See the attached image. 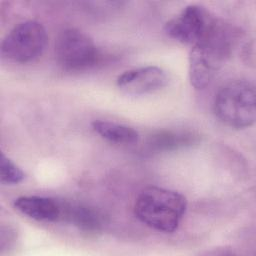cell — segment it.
Segmentation results:
<instances>
[{
	"label": "cell",
	"mask_w": 256,
	"mask_h": 256,
	"mask_svg": "<svg viewBox=\"0 0 256 256\" xmlns=\"http://www.w3.org/2000/svg\"><path fill=\"white\" fill-rule=\"evenodd\" d=\"M187 200L179 192L149 186L137 196L135 216L146 226L164 233H172L186 212Z\"/></svg>",
	"instance_id": "obj_2"
},
{
	"label": "cell",
	"mask_w": 256,
	"mask_h": 256,
	"mask_svg": "<svg viewBox=\"0 0 256 256\" xmlns=\"http://www.w3.org/2000/svg\"><path fill=\"white\" fill-rule=\"evenodd\" d=\"M47 32L44 26L34 20L16 25L1 43L2 56L12 62L28 63L44 52L47 45Z\"/></svg>",
	"instance_id": "obj_4"
},
{
	"label": "cell",
	"mask_w": 256,
	"mask_h": 256,
	"mask_svg": "<svg viewBox=\"0 0 256 256\" xmlns=\"http://www.w3.org/2000/svg\"><path fill=\"white\" fill-rule=\"evenodd\" d=\"M0 178L3 184L14 185L25 178V173L2 152L0 157Z\"/></svg>",
	"instance_id": "obj_12"
},
{
	"label": "cell",
	"mask_w": 256,
	"mask_h": 256,
	"mask_svg": "<svg viewBox=\"0 0 256 256\" xmlns=\"http://www.w3.org/2000/svg\"><path fill=\"white\" fill-rule=\"evenodd\" d=\"M55 54L58 64L68 71L88 69L99 58V52L93 40L75 28L65 29L58 35Z\"/></svg>",
	"instance_id": "obj_5"
},
{
	"label": "cell",
	"mask_w": 256,
	"mask_h": 256,
	"mask_svg": "<svg viewBox=\"0 0 256 256\" xmlns=\"http://www.w3.org/2000/svg\"><path fill=\"white\" fill-rule=\"evenodd\" d=\"M197 136L188 131L162 130L149 136L146 141L145 149L148 152L171 151L185 146H190L196 142Z\"/></svg>",
	"instance_id": "obj_10"
},
{
	"label": "cell",
	"mask_w": 256,
	"mask_h": 256,
	"mask_svg": "<svg viewBox=\"0 0 256 256\" xmlns=\"http://www.w3.org/2000/svg\"><path fill=\"white\" fill-rule=\"evenodd\" d=\"M91 125L100 137L109 142L129 145L139 141V133L130 126L105 120H95Z\"/></svg>",
	"instance_id": "obj_11"
},
{
	"label": "cell",
	"mask_w": 256,
	"mask_h": 256,
	"mask_svg": "<svg viewBox=\"0 0 256 256\" xmlns=\"http://www.w3.org/2000/svg\"><path fill=\"white\" fill-rule=\"evenodd\" d=\"M214 112L217 118L229 127H250L256 116L254 85L242 79L226 83L215 95Z\"/></svg>",
	"instance_id": "obj_3"
},
{
	"label": "cell",
	"mask_w": 256,
	"mask_h": 256,
	"mask_svg": "<svg viewBox=\"0 0 256 256\" xmlns=\"http://www.w3.org/2000/svg\"><path fill=\"white\" fill-rule=\"evenodd\" d=\"M242 34L236 27L214 19L189 54V78L195 89L206 87L235 52Z\"/></svg>",
	"instance_id": "obj_1"
},
{
	"label": "cell",
	"mask_w": 256,
	"mask_h": 256,
	"mask_svg": "<svg viewBox=\"0 0 256 256\" xmlns=\"http://www.w3.org/2000/svg\"><path fill=\"white\" fill-rule=\"evenodd\" d=\"M15 240V233L10 227L1 228V238H0V250L3 252L5 249L11 246Z\"/></svg>",
	"instance_id": "obj_13"
},
{
	"label": "cell",
	"mask_w": 256,
	"mask_h": 256,
	"mask_svg": "<svg viewBox=\"0 0 256 256\" xmlns=\"http://www.w3.org/2000/svg\"><path fill=\"white\" fill-rule=\"evenodd\" d=\"M14 207L36 221L55 222L62 216L61 202L48 197L20 196L15 199Z\"/></svg>",
	"instance_id": "obj_8"
},
{
	"label": "cell",
	"mask_w": 256,
	"mask_h": 256,
	"mask_svg": "<svg viewBox=\"0 0 256 256\" xmlns=\"http://www.w3.org/2000/svg\"><path fill=\"white\" fill-rule=\"evenodd\" d=\"M213 18L204 7L191 4L170 19L165 24L164 31L176 41L194 45L206 32Z\"/></svg>",
	"instance_id": "obj_6"
},
{
	"label": "cell",
	"mask_w": 256,
	"mask_h": 256,
	"mask_svg": "<svg viewBox=\"0 0 256 256\" xmlns=\"http://www.w3.org/2000/svg\"><path fill=\"white\" fill-rule=\"evenodd\" d=\"M168 82L167 73L157 66H145L125 71L117 78V86L130 95L155 92Z\"/></svg>",
	"instance_id": "obj_7"
},
{
	"label": "cell",
	"mask_w": 256,
	"mask_h": 256,
	"mask_svg": "<svg viewBox=\"0 0 256 256\" xmlns=\"http://www.w3.org/2000/svg\"><path fill=\"white\" fill-rule=\"evenodd\" d=\"M62 204L61 219L72 223L74 226L85 232L96 233L103 229L105 224L104 216L95 208L84 204Z\"/></svg>",
	"instance_id": "obj_9"
}]
</instances>
